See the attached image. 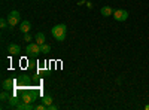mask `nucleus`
Instances as JSON below:
<instances>
[{
  "mask_svg": "<svg viewBox=\"0 0 149 110\" xmlns=\"http://www.w3.org/2000/svg\"><path fill=\"white\" fill-rule=\"evenodd\" d=\"M51 34L52 37L58 42H63L66 39V34H67V27L64 26V24H57L55 27H52L51 30Z\"/></svg>",
  "mask_w": 149,
  "mask_h": 110,
  "instance_id": "nucleus-1",
  "label": "nucleus"
},
{
  "mask_svg": "<svg viewBox=\"0 0 149 110\" xmlns=\"http://www.w3.org/2000/svg\"><path fill=\"white\" fill-rule=\"evenodd\" d=\"M19 21H21V15H19V12H18V10H12L10 14L8 15L9 27H15V26H18Z\"/></svg>",
  "mask_w": 149,
  "mask_h": 110,
  "instance_id": "nucleus-2",
  "label": "nucleus"
},
{
  "mask_svg": "<svg viewBox=\"0 0 149 110\" xmlns=\"http://www.w3.org/2000/svg\"><path fill=\"white\" fill-rule=\"evenodd\" d=\"M113 18L119 22H124V21H127L128 19V10L125 9H116L113 10Z\"/></svg>",
  "mask_w": 149,
  "mask_h": 110,
  "instance_id": "nucleus-3",
  "label": "nucleus"
},
{
  "mask_svg": "<svg viewBox=\"0 0 149 110\" xmlns=\"http://www.w3.org/2000/svg\"><path fill=\"white\" fill-rule=\"evenodd\" d=\"M26 51H27V54L29 55H31V57H37L40 54V45L39 43H29L27 45V48H26Z\"/></svg>",
  "mask_w": 149,
  "mask_h": 110,
  "instance_id": "nucleus-4",
  "label": "nucleus"
},
{
  "mask_svg": "<svg viewBox=\"0 0 149 110\" xmlns=\"http://www.w3.org/2000/svg\"><path fill=\"white\" fill-rule=\"evenodd\" d=\"M8 52H9L10 55H18V54L21 52V48H19L17 43H9V46H8Z\"/></svg>",
  "mask_w": 149,
  "mask_h": 110,
  "instance_id": "nucleus-5",
  "label": "nucleus"
},
{
  "mask_svg": "<svg viewBox=\"0 0 149 110\" xmlns=\"http://www.w3.org/2000/svg\"><path fill=\"white\" fill-rule=\"evenodd\" d=\"M14 85H15V80H14V79H6V80H3V83H2V88L6 89V91H10L12 88H14Z\"/></svg>",
  "mask_w": 149,
  "mask_h": 110,
  "instance_id": "nucleus-6",
  "label": "nucleus"
},
{
  "mask_svg": "<svg viewBox=\"0 0 149 110\" xmlns=\"http://www.w3.org/2000/svg\"><path fill=\"white\" fill-rule=\"evenodd\" d=\"M30 28H31V24H30V21H22L21 22V26H19V30L26 34V33H29L30 31Z\"/></svg>",
  "mask_w": 149,
  "mask_h": 110,
  "instance_id": "nucleus-7",
  "label": "nucleus"
},
{
  "mask_svg": "<svg viewBox=\"0 0 149 110\" xmlns=\"http://www.w3.org/2000/svg\"><path fill=\"white\" fill-rule=\"evenodd\" d=\"M34 98H36V95H34L33 92H27V94H24V95H22V101H24V103H29V104L33 103Z\"/></svg>",
  "mask_w": 149,
  "mask_h": 110,
  "instance_id": "nucleus-8",
  "label": "nucleus"
},
{
  "mask_svg": "<svg viewBox=\"0 0 149 110\" xmlns=\"http://www.w3.org/2000/svg\"><path fill=\"white\" fill-rule=\"evenodd\" d=\"M100 12H102L103 17H110V15H113V9H112L110 6H103Z\"/></svg>",
  "mask_w": 149,
  "mask_h": 110,
  "instance_id": "nucleus-9",
  "label": "nucleus"
},
{
  "mask_svg": "<svg viewBox=\"0 0 149 110\" xmlns=\"http://www.w3.org/2000/svg\"><path fill=\"white\" fill-rule=\"evenodd\" d=\"M36 43H39V45L45 43V34L43 33H37L36 34Z\"/></svg>",
  "mask_w": 149,
  "mask_h": 110,
  "instance_id": "nucleus-10",
  "label": "nucleus"
},
{
  "mask_svg": "<svg viewBox=\"0 0 149 110\" xmlns=\"http://www.w3.org/2000/svg\"><path fill=\"white\" fill-rule=\"evenodd\" d=\"M42 103H43L45 106H51V104H52V97H51V95H45L43 100H42Z\"/></svg>",
  "mask_w": 149,
  "mask_h": 110,
  "instance_id": "nucleus-11",
  "label": "nucleus"
},
{
  "mask_svg": "<svg viewBox=\"0 0 149 110\" xmlns=\"http://www.w3.org/2000/svg\"><path fill=\"white\" fill-rule=\"evenodd\" d=\"M49 51H51V46H49L48 43H43V45H40V52H43V54H48Z\"/></svg>",
  "mask_w": 149,
  "mask_h": 110,
  "instance_id": "nucleus-12",
  "label": "nucleus"
},
{
  "mask_svg": "<svg viewBox=\"0 0 149 110\" xmlns=\"http://www.w3.org/2000/svg\"><path fill=\"white\" fill-rule=\"evenodd\" d=\"M0 98H2L3 101H8V100H10V94H8V91H6V89H3L2 95H0Z\"/></svg>",
  "mask_w": 149,
  "mask_h": 110,
  "instance_id": "nucleus-13",
  "label": "nucleus"
},
{
  "mask_svg": "<svg viewBox=\"0 0 149 110\" xmlns=\"http://www.w3.org/2000/svg\"><path fill=\"white\" fill-rule=\"evenodd\" d=\"M8 26H9L8 18H2V19H0V27H2L3 30H5V28H8Z\"/></svg>",
  "mask_w": 149,
  "mask_h": 110,
  "instance_id": "nucleus-14",
  "label": "nucleus"
},
{
  "mask_svg": "<svg viewBox=\"0 0 149 110\" xmlns=\"http://www.w3.org/2000/svg\"><path fill=\"white\" fill-rule=\"evenodd\" d=\"M24 40H27V42H30V40H31V36H30L29 33H26V36H24Z\"/></svg>",
  "mask_w": 149,
  "mask_h": 110,
  "instance_id": "nucleus-15",
  "label": "nucleus"
},
{
  "mask_svg": "<svg viewBox=\"0 0 149 110\" xmlns=\"http://www.w3.org/2000/svg\"><path fill=\"white\" fill-rule=\"evenodd\" d=\"M48 109H49V110H57L58 107H57V106H52V104H51V106H48Z\"/></svg>",
  "mask_w": 149,
  "mask_h": 110,
  "instance_id": "nucleus-16",
  "label": "nucleus"
},
{
  "mask_svg": "<svg viewBox=\"0 0 149 110\" xmlns=\"http://www.w3.org/2000/svg\"><path fill=\"white\" fill-rule=\"evenodd\" d=\"M145 109H146V110H149V104H146V106H145Z\"/></svg>",
  "mask_w": 149,
  "mask_h": 110,
  "instance_id": "nucleus-17",
  "label": "nucleus"
},
{
  "mask_svg": "<svg viewBox=\"0 0 149 110\" xmlns=\"http://www.w3.org/2000/svg\"><path fill=\"white\" fill-rule=\"evenodd\" d=\"M148 17H149V15H148Z\"/></svg>",
  "mask_w": 149,
  "mask_h": 110,
  "instance_id": "nucleus-18",
  "label": "nucleus"
}]
</instances>
